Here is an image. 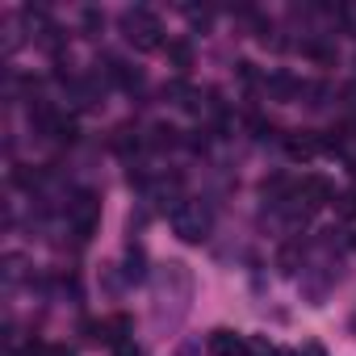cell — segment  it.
<instances>
[{"label": "cell", "instance_id": "obj_1", "mask_svg": "<svg viewBox=\"0 0 356 356\" xmlns=\"http://www.w3.org/2000/svg\"><path fill=\"white\" fill-rule=\"evenodd\" d=\"M122 30H126V38H130L138 51H163V47H168L163 26H159V17H155L151 9H126Z\"/></svg>", "mask_w": 356, "mask_h": 356}, {"label": "cell", "instance_id": "obj_2", "mask_svg": "<svg viewBox=\"0 0 356 356\" xmlns=\"http://www.w3.org/2000/svg\"><path fill=\"white\" fill-rule=\"evenodd\" d=\"M67 222H72L76 239L88 243L92 231L101 227V197H97L92 189H76V197H72V206H67Z\"/></svg>", "mask_w": 356, "mask_h": 356}, {"label": "cell", "instance_id": "obj_3", "mask_svg": "<svg viewBox=\"0 0 356 356\" xmlns=\"http://www.w3.org/2000/svg\"><path fill=\"white\" fill-rule=\"evenodd\" d=\"M172 231L181 235L185 243H202V239L210 235V210H202L197 202L172 206Z\"/></svg>", "mask_w": 356, "mask_h": 356}, {"label": "cell", "instance_id": "obj_4", "mask_svg": "<svg viewBox=\"0 0 356 356\" xmlns=\"http://www.w3.org/2000/svg\"><path fill=\"white\" fill-rule=\"evenodd\" d=\"M293 197H302V202H306V210H318V206H327V202H335V185L327 181V176H318V172H310V176H302V181H298V189H293Z\"/></svg>", "mask_w": 356, "mask_h": 356}, {"label": "cell", "instance_id": "obj_5", "mask_svg": "<svg viewBox=\"0 0 356 356\" xmlns=\"http://www.w3.org/2000/svg\"><path fill=\"white\" fill-rule=\"evenodd\" d=\"M210 352H214V356H252V343H248L239 331L218 327V331H210Z\"/></svg>", "mask_w": 356, "mask_h": 356}, {"label": "cell", "instance_id": "obj_6", "mask_svg": "<svg viewBox=\"0 0 356 356\" xmlns=\"http://www.w3.org/2000/svg\"><path fill=\"white\" fill-rule=\"evenodd\" d=\"M323 147H318V134L314 130H289L285 134V155L289 159H310V155H318Z\"/></svg>", "mask_w": 356, "mask_h": 356}, {"label": "cell", "instance_id": "obj_7", "mask_svg": "<svg viewBox=\"0 0 356 356\" xmlns=\"http://www.w3.org/2000/svg\"><path fill=\"white\" fill-rule=\"evenodd\" d=\"M264 88H268L273 101H293V97H302V84H298L289 72H273V76L264 80Z\"/></svg>", "mask_w": 356, "mask_h": 356}, {"label": "cell", "instance_id": "obj_8", "mask_svg": "<svg viewBox=\"0 0 356 356\" xmlns=\"http://www.w3.org/2000/svg\"><path fill=\"white\" fill-rule=\"evenodd\" d=\"M163 55H168V67H176V72H189L193 67V42L189 38H168Z\"/></svg>", "mask_w": 356, "mask_h": 356}, {"label": "cell", "instance_id": "obj_9", "mask_svg": "<svg viewBox=\"0 0 356 356\" xmlns=\"http://www.w3.org/2000/svg\"><path fill=\"white\" fill-rule=\"evenodd\" d=\"M163 97H168L172 105H181V109H189V113H193V109H197V97H202V92H197V88H193L189 80H172V84H163Z\"/></svg>", "mask_w": 356, "mask_h": 356}, {"label": "cell", "instance_id": "obj_10", "mask_svg": "<svg viewBox=\"0 0 356 356\" xmlns=\"http://www.w3.org/2000/svg\"><path fill=\"white\" fill-rule=\"evenodd\" d=\"M109 147H113L118 155H126V159H130V155L143 147V138H138V130H134V126H118V130H113V138H109Z\"/></svg>", "mask_w": 356, "mask_h": 356}, {"label": "cell", "instance_id": "obj_11", "mask_svg": "<svg viewBox=\"0 0 356 356\" xmlns=\"http://www.w3.org/2000/svg\"><path fill=\"white\" fill-rule=\"evenodd\" d=\"M147 143H151L155 151H168V147H176V143H181V130H176V126H168V122H155Z\"/></svg>", "mask_w": 356, "mask_h": 356}, {"label": "cell", "instance_id": "obj_12", "mask_svg": "<svg viewBox=\"0 0 356 356\" xmlns=\"http://www.w3.org/2000/svg\"><path fill=\"white\" fill-rule=\"evenodd\" d=\"M302 55L314 59V63H335V47L323 42V38H306V42H302Z\"/></svg>", "mask_w": 356, "mask_h": 356}, {"label": "cell", "instance_id": "obj_13", "mask_svg": "<svg viewBox=\"0 0 356 356\" xmlns=\"http://www.w3.org/2000/svg\"><path fill=\"white\" fill-rule=\"evenodd\" d=\"M122 273H126V281H143V277H147V256H143V248H134V243L126 248V268H122Z\"/></svg>", "mask_w": 356, "mask_h": 356}, {"label": "cell", "instance_id": "obj_14", "mask_svg": "<svg viewBox=\"0 0 356 356\" xmlns=\"http://www.w3.org/2000/svg\"><path fill=\"white\" fill-rule=\"evenodd\" d=\"M335 214L339 218H356V189H348V193H335Z\"/></svg>", "mask_w": 356, "mask_h": 356}, {"label": "cell", "instance_id": "obj_15", "mask_svg": "<svg viewBox=\"0 0 356 356\" xmlns=\"http://www.w3.org/2000/svg\"><path fill=\"white\" fill-rule=\"evenodd\" d=\"M235 67H239V84H243V88H256V84H260L256 63H248V59H243V63H235Z\"/></svg>", "mask_w": 356, "mask_h": 356}, {"label": "cell", "instance_id": "obj_16", "mask_svg": "<svg viewBox=\"0 0 356 356\" xmlns=\"http://www.w3.org/2000/svg\"><path fill=\"white\" fill-rule=\"evenodd\" d=\"M298 256H302V248H298V243H289V248H281V256H277V260H281V268H285V273H298V268H293V264H298Z\"/></svg>", "mask_w": 356, "mask_h": 356}, {"label": "cell", "instance_id": "obj_17", "mask_svg": "<svg viewBox=\"0 0 356 356\" xmlns=\"http://www.w3.org/2000/svg\"><path fill=\"white\" fill-rule=\"evenodd\" d=\"M13 181H17L22 189H34V185L42 181V176H38V172H30V168H17V172H13Z\"/></svg>", "mask_w": 356, "mask_h": 356}, {"label": "cell", "instance_id": "obj_18", "mask_svg": "<svg viewBox=\"0 0 356 356\" xmlns=\"http://www.w3.org/2000/svg\"><path fill=\"white\" fill-rule=\"evenodd\" d=\"M84 26H88V30H97V26H105V17H101L97 9H84Z\"/></svg>", "mask_w": 356, "mask_h": 356}, {"label": "cell", "instance_id": "obj_19", "mask_svg": "<svg viewBox=\"0 0 356 356\" xmlns=\"http://www.w3.org/2000/svg\"><path fill=\"white\" fill-rule=\"evenodd\" d=\"M343 105H352V109H356V80H352V84H343Z\"/></svg>", "mask_w": 356, "mask_h": 356}, {"label": "cell", "instance_id": "obj_20", "mask_svg": "<svg viewBox=\"0 0 356 356\" xmlns=\"http://www.w3.org/2000/svg\"><path fill=\"white\" fill-rule=\"evenodd\" d=\"M47 356H76V352H72L67 343H51V348H47Z\"/></svg>", "mask_w": 356, "mask_h": 356}, {"label": "cell", "instance_id": "obj_21", "mask_svg": "<svg viewBox=\"0 0 356 356\" xmlns=\"http://www.w3.org/2000/svg\"><path fill=\"white\" fill-rule=\"evenodd\" d=\"M118 356H143V352H138V348H134V343L126 339V343H118Z\"/></svg>", "mask_w": 356, "mask_h": 356}, {"label": "cell", "instance_id": "obj_22", "mask_svg": "<svg viewBox=\"0 0 356 356\" xmlns=\"http://www.w3.org/2000/svg\"><path fill=\"white\" fill-rule=\"evenodd\" d=\"M348 172H352V176H356V155H352V159H348Z\"/></svg>", "mask_w": 356, "mask_h": 356}, {"label": "cell", "instance_id": "obj_23", "mask_svg": "<svg viewBox=\"0 0 356 356\" xmlns=\"http://www.w3.org/2000/svg\"><path fill=\"white\" fill-rule=\"evenodd\" d=\"M352 248H356V235H352Z\"/></svg>", "mask_w": 356, "mask_h": 356}]
</instances>
